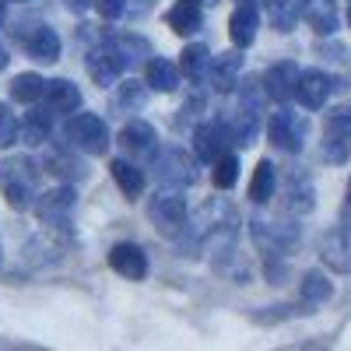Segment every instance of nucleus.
I'll return each instance as SVG.
<instances>
[{"label": "nucleus", "mask_w": 351, "mask_h": 351, "mask_svg": "<svg viewBox=\"0 0 351 351\" xmlns=\"http://www.w3.org/2000/svg\"><path fill=\"white\" fill-rule=\"evenodd\" d=\"M330 77L324 71H302L299 74V84H295V99L306 106V109H319L330 95Z\"/></svg>", "instance_id": "11"}, {"label": "nucleus", "mask_w": 351, "mask_h": 351, "mask_svg": "<svg viewBox=\"0 0 351 351\" xmlns=\"http://www.w3.org/2000/svg\"><path fill=\"white\" fill-rule=\"evenodd\" d=\"M319 256H324L327 267L341 271V274H351V228H330L324 243H319Z\"/></svg>", "instance_id": "7"}, {"label": "nucleus", "mask_w": 351, "mask_h": 351, "mask_svg": "<svg viewBox=\"0 0 351 351\" xmlns=\"http://www.w3.org/2000/svg\"><path fill=\"white\" fill-rule=\"evenodd\" d=\"M236 180H239V158L236 155H221L215 162V186L218 190H228Z\"/></svg>", "instance_id": "29"}, {"label": "nucleus", "mask_w": 351, "mask_h": 351, "mask_svg": "<svg viewBox=\"0 0 351 351\" xmlns=\"http://www.w3.org/2000/svg\"><path fill=\"white\" fill-rule=\"evenodd\" d=\"M8 60H11V56H8V49H4V46H0V71H4V67H8Z\"/></svg>", "instance_id": "37"}, {"label": "nucleus", "mask_w": 351, "mask_h": 351, "mask_svg": "<svg viewBox=\"0 0 351 351\" xmlns=\"http://www.w3.org/2000/svg\"><path fill=\"white\" fill-rule=\"evenodd\" d=\"M274 186H278V172H274V165H271V162H260L256 172H253V183H250V197H253L256 204H263V200H271V197H274Z\"/></svg>", "instance_id": "23"}, {"label": "nucleus", "mask_w": 351, "mask_h": 351, "mask_svg": "<svg viewBox=\"0 0 351 351\" xmlns=\"http://www.w3.org/2000/svg\"><path fill=\"white\" fill-rule=\"evenodd\" d=\"M239 4H256V0H239Z\"/></svg>", "instance_id": "39"}, {"label": "nucleus", "mask_w": 351, "mask_h": 351, "mask_svg": "<svg viewBox=\"0 0 351 351\" xmlns=\"http://www.w3.org/2000/svg\"><path fill=\"white\" fill-rule=\"evenodd\" d=\"M197 4H211V0H197Z\"/></svg>", "instance_id": "41"}, {"label": "nucleus", "mask_w": 351, "mask_h": 351, "mask_svg": "<svg viewBox=\"0 0 351 351\" xmlns=\"http://www.w3.org/2000/svg\"><path fill=\"white\" fill-rule=\"evenodd\" d=\"M109 172H112L116 186H120L127 197H137V193L144 190V172H141V169H134L127 158H116V162L109 165Z\"/></svg>", "instance_id": "20"}, {"label": "nucleus", "mask_w": 351, "mask_h": 351, "mask_svg": "<svg viewBox=\"0 0 351 351\" xmlns=\"http://www.w3.org/2000/svg\"><path fill=\"white\" fill-rule=\"evenodd\" d=\"M200 21H204V14H200L197 0H180V4L169 11V28H172V32H180V36H193L200 28Z\"/></svg>", "instance_id": "18"}, {"label": "nucleus", "mask_w": 351, "mask_h": 351, "mask_svg": "<svg viewBox=\"0 0 351 351\" xmlns=\"http://www.w3.org/2000/svg\"><path fill=\"white\" fill-rule=\"evenodd\" d=\"M330 295H334V285L319 274V271H309V274L302 278V299H306V302L316 306V302H327Z\"/></svg>", "instance_id": "27"}, {"label": "nucleus", "mask_w": 351, "mask_h": 351, "mask_svg": "<svg viewBox=\"0 0 351 351\" xmlns=\"http://www.w3.org/2000/svg\"><path fill=\"white\" fill-rule=\"evenodd\" d=\"M36 180H39V172H36V165L28 162V158H8V162H0V193H4V200L11 204L14 211L32 208V200H36Z\"/></svg>", "instance_id": "1"}, {"label": "nucleus", "mask_w": 351, "mask_h": 351, "mask_svg": "<svg viewBox=\"0 0 351 351\" xmlns=\"http://www.w3.org/2000/svg\"><path fill=\"white\" fill-rule=\"evenodd\" d=\"M4 18H8V0H0V25H4Z\"/></svg>", "instance_id": "38"}, {"label": "nucleus", "mask_w": 351, "mask_h": 351, "mask_svg": "<svg viewBox=\"0 0 351 351\" xmlns=\"http://www.w3.org/2000/svg\"><path fill=\"white\" fill-rule=\"evenodd\" d=\"M324 152H327L330 162H344V158H351V134H330V130H327Z\"/></svg>", "instance_id": "31"}, {"label": "nucleus", "mask_w": 351, "mask_h": 351, "mask_svg": "<svg viewBox=\"0 0 351 351\" xmlns=\"http://www.w3.org/2000/svg\"><path fill=\"white\" fill-rule=\"evenodd\" d=\"M158 180L169 186H186L193 183V162L183 148H162L158 155Z\"/></svg>", "instance_id": "8"}, {"label": "nucleus", "mask_w": 351, "mask_h": 351, "mask_svg": "<svg viewBox=\"0 0 351 351\" xmlns=\"http://www.w3.org/2000/svg\"><path fill=\"white\" fill-rule=\"evenodd\" d=\"M180 56H183V60H180V71H183L190 81H200L204 71H208V64H211V56H208V49H204V46H186Z\"/></svg>", "instance_id": "26"}, {"label": "nucleus", "mask_w": 351, "mask_h": 351, "mask_svg": "<svg viewBox=\"0 0 351 351\" xmlns=\"http://www.w3.org/2000/svg\"><path fill=\"white\" fill-rule=\"evenodd\" d=\"M46 169L56 172V176H81V165H74L64 152H49L46 155Z\"/></svg>", "instance_id": "34"}, {"label": "nucleus", "mask_w": 351, "mask_h": 351, "mask_svg": "<svg viewBox=\"0 0 351 351\" xmlns=\"http://www.w3.org/2000/svg\"><path fill=\"white\" fill-rule=\"evenodd\" d=\"M348 204H351V183H348Z\"/></svg>", "instance_id": "40"}, {"label": "nucleus", "mask_w": 351, "mask_h": 351, "mask_svg": "<svg viewBox=\"0 0 351 351\" xmlns=\"http://www.w3.org/2000/svg\"><path fill=\"white\" fill-rule=\"evenodd\" d=\"M25 49H28V56H32V60L53 64V60H60V36H56L49 25H39L36 32L25 39Z\"/></svg>", "instance_id": "15"}, {"label": "nucleus", "mask_w": 351, "mask_h": 351, "mask_svg": "<svg viewBox=\"0 0 351 351\" xmlns=\"http://www.w3.org/2000/svg\"><path fill=\"white\" fill-rule=\"evenodd\" d=\"M46 99L56 112H74L81 106V92L77 84H71L67 77H56V81H46Z\"/></svg>", "instance_id": "19"}, {"label": "nucleus", "mask_w": 351, "mask_h": 351, "mask_svg": "<svg viewBox=\"0 0 351 351\" xmlns=\"http://www.w3.org/2000/svg\"><path fill=\"white\" fill-rule=\"evenodd\" d=\"M228 36L236 46H250L256 39V8L253 4H239L236 14L228 18Z\"/></svg>", "instance_id": "17"}, {"label": "nucleus", "mask_w": 351, "mask_h": 351, "mask_svg": "<svg viewBox=\"0 0 351 351\" xmlns=\"http://www.w3.org/2000/svg\"><path fill=\"white\" fill-rule=\"evenodd\" d=\"M267 14L278 32H291L299 21V0H267Z\"/></svg>", "instance_id": "24"}, {"label": "nucleus", "mask_w": 351, "mask_h": 351, "mask_svg": "<svg viewBox=\"0 0 351 351\" xmlns=\"http://www.w3.org/2000/svg\"><path fill=\"white\" fill-rule=\"evenodd\" d=\"M144 99H148V88H144V84H137V81L120 84V106H127V109H141Z\"/></svg>", "instance_id": "32"}, {"label": "nucleus", "mask_w": 351, "mask_h": 351, "mask_svg": "<svg viewBox=\"0 0 351 351\" xmlns=\"http://www.w3.org/2000/svg\"><path fill=\"white\" fill-rule=\"evenodd\" d=\"M267 134H271V144H274V148H281V152H299V148H302V134H306V127L299 123V116H295V112L278 109V112L271 116Z\"/></svg>", "instance_id": "6"}, {"label": "nucleus", "mask_w": 351, "mask_h": 351, "mask_svg": "<svg viewBox=\"0 0 351 351\" xmlns=\"http://www.w3.org/2000/svg\"><path fill=\"white\" fill-rule=\"evenodd\" d=\"M228 144H236V141H232V127L225 123H200L193 130V152L200 162H218Z\"/></svg>", "instance_id": "5"}, {"label": "nucleus", "mask_w": 351, "mask_h": 351, "mask_svg": "<svg viewBox=\"0 0 351 351\" xmlns=\"http://www.w3.org/2000/svg\"><path fill=\"white\" fill-rule=\"evenodd\" d=\"M95 8L102 18H120L123 8H127V0H95Z\"/></svg>", "instance_id": "35"}, {"label": "nucleus", "mask_w": 351, "mask_h": 351, "mask_svg": "<svg viewBox=\"0 0 351 351\" xmlns=\"http://www.w3.org/2000/svg\"><path fill=\"white\" fill-rule=\"evenodd\" d=\"M120 144H123V152H127V155H134V158H148V155H155L158 137H155V127H152V123L134 120V123L123 127Z\"/></svg>", "instance_id": "12"}, {"label": "nucleus", "mask_w": 351, "mask_h": 351, "mask_svg": "<svg viewBox=\"0 0 351 351\" xmlns=\"http://www.w3.org/2000/svg\"><path fill=\"white\" fill-rule=\"evenodd\" d=\"M299 74H302V71H299L295 64H291V60L271 64V67H267V74H263V92H267L271 99H278V102H285V99L295 95Z\"/></svg>", "instance_id": "9"}, {"label": "nucleus", "mask_w": 351, "mask_h": 351, "mask_svg": "<svg viewBox=\"0 0 351 351\" xmlns=\"http://www.w3.org/2000/svg\"><path fill=\"white\" fill-rule=\"evenodd\" d=\"M148 218H152V225L162 232V236H169V239L180 236L183 225H186V197L180 193V186L176 190H158L152 197V204H148Z\"/></svg>", "instance_id": "2"}, {"label": "nucleus", "mask_w": 351, "mask_h": 351, "mask_svg": "<svg viewBox=\"0 0 351 351\" xmlns=\"http://www.w3.org/2000/svg\"><path fill=\"white\" fill-rule=\"evenodd\" d=\"M64 4H67V11L81 14V11H88V4H92V0H64Z\"/></svg>", "instance_id": "36"}, {"label": "nucleus", "mask_w": 351, "mask_h": 351, "mask_svg": "<svg viewBox=\"0 0 351 351\" xmlns=\"http://www.w3.org/2000/svg\"><path fill=\"white\" fill-rule=\"evenodd\" d=\"M49 109H36V112H28V120L21 123V137L28 141V144H43V141H49V116H46Z\"/></svg>", "instance_id": "28"}, {"label": "nucleus", "mask_w": 351, "mask_h": 351, "mask_svg": "<svg viewBox=\"0 0 351 351\" xmlns=\"http://www.w3.org/2000/svg\"><path fill=\"white\" fill-rule=\"evenodd\" d=\"M144 84L155 88V92H172V88L180 84V71H176V64L155 56V60L148 64V81H144Z\"/></svg>", "instance_id": "22"}, {"label": "nucleus", "mask_w": 351, "mask_h": 351, "mask_svg": "<svg viewBox=\"0 0 351 351\" xmlns=\"http://www.w3.org/2000/svg\"><path fill=\"white\" fill-rule=\"evenodd\" d=\"M46 95V81L39 74H18L11 81V99L14 102H36Z\"/></svg>", "instance_id": "25"}, {"label": "nucleus", "mask_w": 351, "mask_h": 351, "mask_svg": "<svg viewBox=\"0 0 351 351\" xmlns=\"http://www.w3.org/2000/svg\"><path fill=\"white\" fill-rule=\"evenodd\" d=\"M84 64H88V74H92L95 84H112L116 77L123 74V67L130 64V56L120 49V43H106V46H95L92 53L84 56Z\"/></svg>", "instance_id": "4"}, {"label": "nucleus", "mask_w": 351, "mask_h": 351, "mask_svg": "<svg viewBox=\"0 0 351 351\" xmlns=\"http://www.w3.org/2000/svg\"><path fill=\"white\" fill-rule=\"evenodd\" d=\"M327 130H330V134H351V102L330 109V116H327Z\"/></svg>", "instance_id": "33"}, {"label": "nucleus", "mask_w": 351, "mask_h": 351, "mask_svg": "<svg viewBox=\"0 0 351 351\" xmlns=\"http://www.w3.org/2000/svg\"><path fill=\"white\" fill-rule=\"evenodd\" d=\"M18 134H21L18 116L11 112V106L0 102V148H11V144L18 141Z\"/></svg>", "instance_id": "30"}, {"label": "nucleus", "mask_w": 351, "mask_h": 351, "mask_svg": "<svg viewBox=\"0 0 351 351\" xmlns=\"http://www.w3.org/2000/svg\"><path fill=\"white\" fill-rule=\"evenodd\" d=\"M67 137L74 141V148H81L88 155H106V148H109L106 120L95 116V112H77L74 120L67 123Z\"/></svg>", "instance_id": "3"}, {"label": "nucleus", "mask_w": 351, "mask_h": 351, "mask_svg": "<svg viewBox=\"0 0 351 351\" xmlns=\"http://www.w3.org/2000/svg\"><path fill=\"white\" fill-rule=\"evenodd\" d=\"M299 14L313 25V32H319V36H334L337 32L334 0H299Z\"/></svg>", "instance_id": "13"}, {"label": "nucleus", "mask_w": 351, "mask_h": 351, "mask_svg": "<svg viewBox=\"0 0 351 351\" xmlns=\"http://www.w3.org/2000/svg\"><path fill=\"white\" fill-rule=\"evenodd\" d=\"M109 267L116 274L130 278V281H141L144 274H148V256H144V250L134 246V243H120V246H112V253H109Z\"/></svg>", "instance_id": "10"}, {"label": "nucleus", "mask_w": 351, "mask_h": 351, "mask_svg": "<svg viewBox=\"0 0 351 351\" xmlns=\"http://www.w3.org/2000/svg\"><path fill=\"white\" fill-rule=\"evenodd\" d=\"M348 21H351V11H348Z\"/></svg>", "instance_id": "42"}, {"label": "nucleus", "mask_w": 351, "mask_h": 351, "mask_svg": "<svg viewBox=\"0 0 351 351\" xmlns=\"http://www.w3.org/2000/svg\"><path fill=\"white\" fill-rule=\"evenodd\" d=\"M71 208H74V190H71V186L49 190V193H43V200H39V218L49 221V225H64V218H67Z\"/></svg>", "instance_id": "16"}, {"label": "nucleus", "mask_w": 351, "mask_h": 351, "mask_svg": "<svg viewBox=\"0 0 351 351\" xmlns=\"http://www.w3.org/2000/svg\"><path fill=\"white\" fill-rule=\"evenodd\" d=\"M313 204H316L313 183L306 180V176H291V183H288V211L306 215V211H313Z\"/></svg>", "instance_id": "21"}, {"label": "nucleus", "mask_w": 351, "mask_h": 351, "mask_svg": "<svg viewBox=\"0 0 351 351\" xmlns=\"http://www.w3.org/2000/svg\"><path fill=\"white\" fill-rule=\"evenodd\" d=\"M239 71H243V56L239 53H218L211 64V88L215 92H232L239 84Z\"/></svg>", "instance_id": "14"}]
</instances>
